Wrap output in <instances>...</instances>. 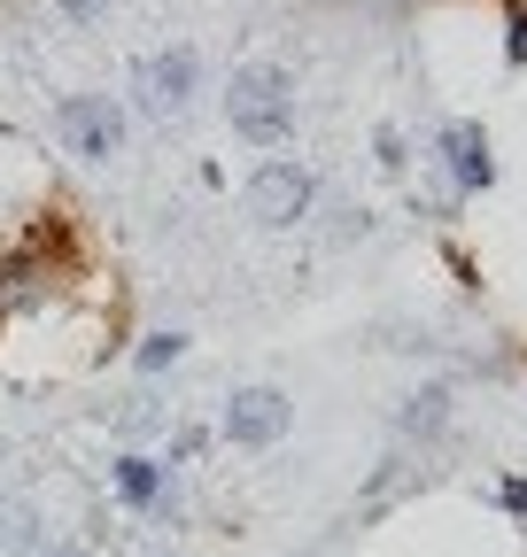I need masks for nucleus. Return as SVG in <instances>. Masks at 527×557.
<instances>
[{"label": "nucleus", "mask_w": 527, "mask_h": 557, "mask_svg": "<svg viewBox=\"0 0 527 557\" xmlns=\"http://www.w3.org/2000/svg\"><path fill=\"white\" fill-rule=\"evenodd\" d=\"M295 116H303V86H295L287 62H272V54L233 62V78H225V124H233V139L280 156L295 139Z\"/></svg>", "instance_id": "nucleus-1"}, {"label": "nucleus", "mask_w": 527, "mask_h": 557, "mask_svg": "<svg viewBox=\"0 0 527 557\" xmlns=\"http://www.w3.org/2000/svg\"><path fill=\"white\" fill-rule=\"evenodd\" d=\"M39 225H54V171L24 132L0 124V248L32 240Z\"/></svg>", "instance_id": "nucleus-2"}, {"label": "nucleus", "mask_w": 527, "mask_h": 557, "mask_svg": "<svg viewBox=\"0 0 527 557\" xmlns=\"http://www.w3.org/2000/svg\"><path fill=\"white\" fill-rule=\"evenodd\" d=\"M241 209L264 225V233H295L310 225V209H318V171L303 156H264L241 186Z\"/></svg>", "instance_id": "nucleus-3"}, {"label": "nucleus", "mask_w": 527, "mask_h": 557, "mask_svg": "<svg viewBox=\"0 0 527 557\" xmlns=\"http://www.w3.org/2000/svg\"><path fill=\"white\" fill-rule=\"evenodd\" d=\"M419 163H427L457 201H474V194L497 186V139H489L481 116H450V124H434V139H427Z\"/></svg>", "instance_id": "nucleus-4"}, {"label": "nucleus", "mask_w": 527, "mask_h": 557, "mask_svg": "<svg viewBox=\"0 0 527 557\" xmlns=\"http://www.w3.org/2000/svg\"><path fill=\"white\" fill-rule=\"evenodd\" d=\"M194 94H203V47L171 39V47H148L132 62V101H140V116L171 124V116L194 109Z\"/></svg>", "instance_id": "nucleus-5"}, {"label": "nucleus", "mask_w": 527, "mask_h": 557, "mask_svg": "<svg viewBox=\"0 0 527 557\" xmlns=\"http://www.w3.org/2000/svg\"><path fill=\"white\" fill-rule=\"evenodd\" d=\"M47 132H54V148L78 156V163L124 156V109H117L109 94H62L54 116H47Z\"/></svg>", "instance_id": "nucleus-6"}, {"label": "nucleus", "mask_w": 527, "mask_h": 557, "mask_svg": "<svg viewBox=\"0 0 527 557\" xmlns=\"http://www.w3.org/2000/svg\"><path fill=\"white\" fill-rule=\"evenodd\" d=\"M109 496H117L132 519H156V527H179V519H186V496H179L171 465L148 457V449H117V457H109Z\"/></svg>", "instance_id": "nucleus-7"}, {"label": "nucleus", "mask_w": 527, "mask_h": 557, "mask_svg": "<svg viewBox=\"0 0 527 557\" xmlns=\"http://www.w3.org/2000/svg\"><path fill=\"white\" fill-rule=\"evenodd\" d=\"M287 426H295V395L287 387H264V380L233 387L225 410H218V442H233V449H280Z\"/></svg>", "instance_id": "nucleus-8"}, {"label": "nucleus", "mask_w": 527, "mask_h": 557, "mask_svg": "<svg viewBox=\"0 0 527 557\" xmlns=\"http://www.w3.org/2000/svg\"><path fill=\"white\" fill-rule=\"evenodd\" d=\"M457 426V395H450V380H419L404 403H395V449H427V442H442Z\"/></svg>", "instance_id": "nucleus-9"}, {"label": "nucleus", "mask_w": 527, "mask_h": 557, "mask_svg": "<svg viewBox=\"0 0 527 557\" xmlns=\"http://www.w3.org/2000/svg\"><path fill=\"white\" fill-rule=\"evenodd\" d=\"M39 496H0V557H39Z\"/></svg>", "instance_id": "nucleus-10"}, {"label": "nucleus", "mask_w": 527, "mask_h": 557, "mask_svg": "<svg viewBox=\"0 0 527 557\" xmlns=\"http://www.w3.org/2000/svg\"><path fill=\"white\" fill-rule=\"evenodd\" d=\"M412 480H419V465H412V449H388V457L372 465V480H365V496H357V511H365V519H380V511H388L395 496H404V487H412Z\"/></svg>", "instance_id": "nucleus-11"}, {"label": "nucleus", "mask_w": 527, "mask_h": 557, "mask_svg": "<svg viewBox=\"0 0 527 557\" xmlns=\"http://www.w3.org/2000/svg\"><path fill=\"white\" fill-rule=\"evenodd\" d=\"M109 426H117L124 442H140V434H171V410H163V395H156V387H140V395H124V403L109 410Z\"/></svg>", "instance_id": "nucleus-12"}, {"label": "nucleus", "mask_w": 527, "mask_h": 557, "mask_svg": "<svg viewBox=\"0 0 527 557\" xmlns=\"http://www.w3.org/2000/svg\"><path fill=\"white\" fill-rule=\"evenodd\" d=\"M171 364H186V333H179V325L140 333V348H132V372H140V380H163Z\"/></svg>", "instance_id": "nucleus-13"}, {"label": "nucleus", "mask_w": 527, "mask_h": 557, "mask_svg": "<svg viewBox=\"0 0 527 557\" xmlns=\"http://www.w3.org/2000/svg\"><path fill=\"white\" fill-rule=\"evenodd\" d=\"M218 442V426H203V418H171V434H163V465L179 472V465H194V457H203Z\"/></svg>", "instance_id": "nucleus-14"}, {"label": "nucleus", "mask_w": 527, "mask_h": 557, "mask_svg": "<svg viewBox=\"0 0 527 557\" xmlns=\"http://www.w3.org/2000/svg\"><path fill=\"white\" fill-rule=\"evenodd\" d=\"M372 163H380V171H412V139H404V124H380V132H372Z\"/></svg>", "instance_id": "nucleus-15"}, {"label": "nucleus", "mask_w": 527, "mask_h": 557, "mask_svg": "<svg viewBox=\"0 0 527 557\" xmlns=\"http://www.w3.org/2000/svg\"><path fill=\"white\" fill-rule=\"evenodd\" d=\"M54 9H62V16H71V24L86 32V24H101V16H109V0H54Z\"/></svg>", "instance_id": "nucleus-16"}, {"label": "nucleus", "mask_w": 527, "mask_h": 557, "mask_svg": "<svg viewBox=\"0 0 527 557\" xmlns=\"http://www.w3.org/2000/svg\"><path fill=\"white\" fill-rule=\"evenodd\" d=\"M39 557H86V549H39Z\"/></svg>", "instance_id": "nucleus-17"}, {"label": "nucleus", "mask_w": 527, "mask_h": 557, "mask_svg": "<svg viewBox=\"0 0 527 557\" xmlns=\"http://www.w3.org/2000/svg\"><path fill=\"white\" fill-rule=\"evenodd\" d=\"M0 465H9V449H0Z\"/></svg>", "instance_id": "nucleus-18"}]
</instances>
